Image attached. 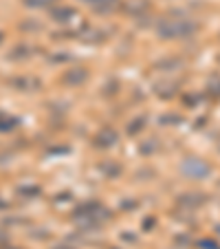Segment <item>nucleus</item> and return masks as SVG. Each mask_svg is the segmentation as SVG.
I'll return each instance as SVG.
<instances>
[{
  "label": "nucleus",
  "instance_id": "obj_2",
  "mask_svg": "<svg viewBox=\"0 0 220 249\" xmlns=\"http://www.w3.org/2000/svg\"><path fill=\"white\" fill-rule=\"evenodd\" d=\"M181 172L187 177V179H207L211 174V165L203 159H196V157H189L181 163Z\"/></svg>",
  "mask_w": 220,
  "mask_h": 249
},
{
  "label": "nucleus",
  "instance_id": "obj_9",
  "mask_svg": "<svg viewBox=\"0 0 220 249\" xmlns=\"http://www.w3.org/2000/svg\"><path fill=\"white\" fill-rule=\"evenodd\" d=\"M207 90H209V93L214 95V97H220V80H218V77L209 82V86H207Z\"/></svg>",
  "mask_w": 220,
  "mask_h": 249
},
{
  "label": "nucleus",
  "instance_id": "obj_4",
  "mask_svg": "<svg viewBox=\"0 0 220 249\" xmlns=\"http://www.w3.org/2000/svg\"><path fill=\"white\" fill-rule=\"evenodd\" d=\"M86 80H88V73H86V69H73V71H68V73L64 75L66 84H84Z\"/></svg>",
  "mask_w": 220,
  "mask_h": 249
},
{
  "label": "nucleus",
  "instance_id": "obj_7",
  "mask_svg": "<svg viewBox=\"0 0 220 249\" xmlns=\"http://www.w3.org/2000/svg\"><path fill=\"white\" fill-rule=\"evenodd\" d=\"M145 117H139L135 119V122H130V126H128V135H136V132H141L145 128Z\"/></svg>",
  "mask_w": 220,
  "mask_h": 249
},
{
  "label": "nucleus",
  "instance_id": "obj_12",
  "mask_svg": "<svg viewBox=\"0 0 220 249\" xmlns=\"http://www.w3.org/2000/svg\"><path fill=\"white\" fill-rule=\"evenodd\" d=\"M218 62H220V57H218Z\"/></svg>",
  "mask_w": 220,
  "mask_h": 249
},
{
  "label": "nucleus",
  "instance_id": "obj_1",
  "mask_svg": "<svg viewBox=\"0 0 220 249\" xmlns=\"http://www.w3.org/2000/svg\"><path fill=\"white\" fill-rule=\"evenodd\" d=\"M196 22L189 18H163L156 27L159 38H168V40H176V38H189L196 33Z\"/></svg>",
  "mask_w": 220,
  "mask_h": 249
},
{
  "label": "nucleus",
  "instance_id": "obj_6",
  "mask_svg": "<svg viewBox=\"0 0 220 249\" xmlns=\"http://www.w3.org/2000/svg\"><path fill=\"white\" fill-rule=\"evenodd\" d=\"M73 16H75V11L70 9V7H64V9L53 11V18H55V20H70Z\"/></svg>",
  "mask_w": 220,
  "mask_h": 249
},
{
  "label": "nucleus",
  "instance_id": "obj_5",
  "mask_svg": "<svg viewBox=\"0 0 220 249\" xmlns=\"http://www.w3.org/2000/svg\"><path fill=\"white\" fill-rule=\"evenodd\" d=\"M90 5H93L95 11L99 14H106V11H113L115 5H117V0H88Z\"/></svg>",
  "mask_w": 220,
  "mask_h": 249
},
{
  "label": "nucleus",
  "instance_id": "obj_3",
  "mask_svg": "<svg viewBox=\"0 0 220 249\" xmlns=\"http://www.w3.org/2000/svg\"><path fill=\"white\" fill-rule=\"evenodd\" d=\"M115 143H117V132L110 130V128H103V130H99V135L95 137V146L97 148H113Z\"/></svg>",
  "mask_w": 220,
  "mask_h": 249
},
{
  "label": "nucleus",
  "instance_id": "obj_10",
  "mask_svg": "<svg viewBox=\"0 0 220 249\" xmlns=\"http://www.w3.org/2000/svg\"><path fill=\"white\" fill-rule=\"evenodd\" d=\"M201 245H205V249H218V247H216L214 243H211V240H203Z\"/></svg>",
  "mask_w": 220,
  "mask_h": 249
},
{
  "label": "nucleus",
  "instance_id": "obj_8",
  "mask_svg": "<svg viewBox=\"0 0 220 249\" xmlns=\"http://www.w3.org/2000/svg\"><path fill=\"white\" fill-rule=\"evenodd\" d=\"M196 194H198V192H189V194H187V196L183 198V205H185V207H189V205H201V203H203V201H205V198L196 196Z\"/></svg>",
  "mask_w": 220,
  "mask_h": 249
},
{
  "label": "nucleus",
  "instance_id": "obj_11",
  "mask_svg": "<svg viewBox=\"0 0 220 249\" xmlns=\"http://www.w3.org/2000/svg\"><path fill=\"white\" fill-rule=\"evenodd\" d=\"M218 234H220V227H218Z\"/></svg>",
  "mask_w": 220,
  "mask_h": 249
}]
</instances>
